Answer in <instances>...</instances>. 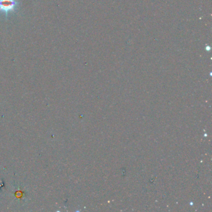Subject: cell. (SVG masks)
Wrapping results in <instances>:
<instances>
[{
    "label": "cell",
    "instance_id": "obj_1",
    "mask_svg": "<svg viewBox=\"0 0 212 212\" xmlns=\"http://www.w3.org/2000/svg\"><path fill=\"white\" fill-rule=\"evenodd\" d=\"M17 3L16 0H0V11L8 14L9 12L15 10Z\"/></svg>",
    "mask_w": 212,
    "mask_h": 212
}]
</instances>
